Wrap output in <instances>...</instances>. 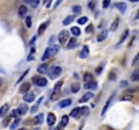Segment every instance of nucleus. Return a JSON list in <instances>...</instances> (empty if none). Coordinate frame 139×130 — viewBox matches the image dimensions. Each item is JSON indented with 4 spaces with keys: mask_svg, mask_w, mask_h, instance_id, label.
<instances>
[{
    "mask_svg": "<svg viewBox=\"0 0 139 130\" xmlns=\"http://www.w3.org/2000/svg\"><path fill=\"white\" fill-rule=\"evenodd\" d=\"M67 123H68V117H67V115H63V117H61L60 127H61V126H67Z\"/></svg>",
    "mask_w": 139,
    "mask_h": 130,
    "instance_id": "cd10ccee",
    "label": "nucleus"
},
{
    "mask_svg": "<svg viewBox=\"0 0 139 130\" xmlns=\"http://www.w3.org/2000/svg\"><path fill=\"white\" fill-rule=\"evenodd\" d=\"M112 99H113V95L111 96V98H109V100H108V102L107 103H105V106H104V108H102V115H105V113H107V110H108V107H109V104H111V102H112Z\"/></svg>",
    "mask_w": 139,
    "mask_h": 130,
    "instance_id": "b1692460",
    "label": "nucleus"
},
{
    "mask_svg": "<svg viewBox=\"0 0 139 130\" xmlns=\"http://www.w3.org/2000/svg\"><path fill=\"white\" fill-rule=\"evenodd\" d=\"M132 98H134V95H132V94H130V95L126 94V95H124L123 98H121V100H131Z\"/></svg>",
    "mask_w": 139,
    "mask_h": 130,
    "instance_id": "f704fd0d",
    "label": "nucleus"
},
{
    "mask_svg": "<svg viewBox=\"0 0 139 130\" xmlns=\"http://www.w3.org/2000/svg\"><path fill=\"white\" fill-rule=\"evenodd\" d=\"M48 26H49V21H46V22L42 23V25H41L40 27H38V34H42V33L45 31V28H46Z\"/></svg>",
    "mask_w": 139,
    "mask_h": 130,
    "instance_id": "aec40b11",
    "label": "nucleus"
},
{
    "mask_svg": "<svg viewBox=\"0 0 139 130\" xmlns=\"http://www.w3.org/2000/svg\"><path fill=\"white\" fill-rule=\"evenodd\" d=\"M79 88H80V87H79V84H74V85H72V88H71V91L76 94V92L79 91Z\"/></svg>",
    "mask_w": 139,
    "mask_h": 130,
    "instance_id": "4c0bfd02",
    "label": "nucleus"
},
{
    "mask_svg": "<svg viewBox=\"0 0 139 130\" xmlns=\"http://www.w3.org/2000/svg\"><path fill=\"white\" fill-rule=\"evenodd\" d=\"M87 22H89V18L87 16H80L78 19V25H86Z\"/></svg>",
    "mask_w": 139,
    "mask_h": 130,
    "instance_id": "393cba45",
    "label": "nucleus"
},
{
    "mask_svg": "<svg viewBox=\"0 0 139 130\" xmlns=\"http://www.w3.org/2000/svg\"><path fill=\"white\" fill-rule=\"evenodd\" d=\"M2 83H3V80H2V77H0V87H2Z\"/></svg>",
    "mask_w": 139,
    "mask_h": 130,
    "instance_id": "864d4df0",
    "label": "nucleus"
},
{
    "mask_svg": "<svg viewBox=\"0 0 139 130\" xmlns=\"http://www.w3.org/2000/svg\"><path fill=\"white\" fill-rule=\"evenodd\" d=\"M131 80L132 81H138L139 80V71H135L132 73V76H131Z\"/></svg>",
    "mask_w": 139,
    "mask_h": 130,
    "instance_id": "c756f323",
    "label": "nucleus"
},
{
    "mask_svg": "<svg viewBox=\"0 0 139 130\" xmlns=\"http://www.w3.org/2000/svg\"><path fill=\"white\" fill-rule=\"evenodd\" d=\"M72 12L75 14V15H79V14L82 12V7L80 6H74L72 7Z\"/></svg>",
    "mask_w": 139,
    "mask_h": 130,
    "instance_id": "a878e982",
    "label": "nucleus"
},
{
    "mask_svg": "<svg viewBox=\"0 0 139 130\" xmlns=\"http://www.w3.org/2000/svg\"><path fill=\"white\" fill-rule=\"evenodd\" d=\"M97 87H98V84L95 81H90V83H85L83 88L85 89H97Z\"/></svg>",
    "mask_w": 139,
    "mask_h": 130,
    "instance_id": "1a4fd4ad",
    "label": "nucleus"
},
{
    "mask_svg": "<svg viewBox=\"0 0 139 130\" xmlns=\"http://www.w3.org/2000/svg\"><path fill=\"white\" fill-rule=\"evenodd\" d=\"M109 79H111V80H115V79H116V76H115V71L111 72V76H109Z\"/></svg>",
    "mask_w": 139,
    "mask_h": 130,
    "instance_id": "c03bdc74",
    "label": "nucleus"
},
{
    "mask_svg": "<svg viewBox=\"0 0 139 130\" xmlns=\"http://www.w3.org/2000/svg\"><path fill=\"white\" fill-rule=\"evenodd\" d=\"M136 19H139V11H138V14H136Z\"/></svg>",
    "mask_w": 139,
    "mask_h": 130,
    "instance_id": "4d7b16f0",
    "label": "nucleus"
},
{
    "mask_svg": "<svg viewBox=\"0 0 139 130\" xmlns=\"http://www.w3.org/2000/svg\"><path fill=\"white\" fill-rule=\"evenodd\" d=\"M108 33H109L108 30H104V31H101V34H100V35L97 37V41H98V42H102V41L105 39V38L108 37Z\"/></svg>",
    "mask_w": 139,
    "mask_h": 130,
    "instance_id": "f3484780",
    "label": "nucleus"
},
{
    "mask_svg": "<svg viewBox=\"0 0 139 130\" xmlns=\"http://www.w3.org/2000/svg\"><path fill=\"white\" fill-rule=\"evenodd\" d=\"M119 19H115L113 21V23L111 25V27H109V31H115V30H117V26H119Z\"/></svg>",
    "mask_w": 139,
    "mask_h": 130,
    "instance_id": "5701e85b",
    "label": "nucleus"
},
{
    "mask_svg": "<svg viewBox=\"0 0 139 130\" xmlns=\"http://www.w3.org/2000/svg\"><path fill=\"white\" fill-rule=\"evenodd\" d=\"M27 72H29V71H26V72H25V73H23V75L21 76V77H19V80H18V81H21V80H23V79H25V76L27 75Z\"/></svg>",
    "mask_w": 139,
    "mask_h": 130,
    "instance_id": "49530a36",
    "label": "nucleus"
},
{
    "mask_svg": "<svg viewBox=\"0 0 139 130\" xmlns=\"http://www.w3.org/2000/svg\"><path fill=\"white\" fill-rule=\"evenodd\" d=\"M27 60H29V61H31V60H34V57H33V54H30V56H29V57H27Z\"/></svg>",
    "mask_w": 139,
    "mask_h": 130,
    "instance_id": "8fccbe9b",
    "label": "nucleus"
},
{
    "mask_svg": "<svg viewBox=\"0 0 139 130\" xmlns=\"http://www.w3.org/2000/svg\"><path fill=\"white\" fill-rule=\"evenodd\" d=\"M34 99H36V96H34L33 92H27V94H25V96H23V100H25L26 103L34 102Z\"/></svg>",
    "mask_w": 139,
    "mask_h": 130,
    "instance_id": "0eeeda50",
    "label": "nucleus"
},
{
    "mask_svg": "<svg viewBox=\"0 0 139 130\" xmlns=\"http://www.w3.org/2000/svg\"><path fill=\"white\" fill-rule=\"evenodd\" d=\"M31 81H33L34 84H37L38 87H45V85H46V83H48L46 79H44L42 76H34Z\"/></svg>",
    "mask_w": 139,
    "mask_h": 130,
    "instance_id": "7ed1b4c3",
    "label": "nucleus"
},
{
    "mask_svg": "<svg viewBox=\"0 0 139 130\" xmlns=\"http://www.w3.org/2000/svg\"><path fill=\"white\" fill-rule=\"evenodd\" d=\"M38 4H40V0H30V6L33 8H37Z\"/></svg>",
    "mask_w": 139,
    "mask_h": 130,
    "instance_id": "473e14b6",
    "label": "nucleus"
},
{
    "mask_svg": "<svg viewBox=\"0 0 139 130\" xmlns=\"http://www.w3.org/2000/svg\"><path fill=\"white\" fill-rule=\"evenodd\" d=\"M27 111H29V107H27V106H26L25 103H23V104H21V106L18 107V110H17V114H18V117H19V115H23V114H26Z\"/></svg>",
    "mask_w": 139,
    "mask_h": 130,
    "instance_id": "423d86ee",
    "label": "nucleus"
},
{
    "mask_svg": "<svg viewBox=\"0 0 139 130\" xmlns=\"http://www.w3.org/2000/svg\"><path fill=\"white\" fill-rule=\"evenodd\" d=\"M130 2H132V3H138L139 0H130Z\"/></svg>",
    "mask_w": 139,
    "mask_h": 130,
    "instance_id": "603ef678",
    "label": "nucleus"
},
{
    "mask_svg": "<svg viewBox=\"0 0 139 130\" xmlns=\"http://www.w3.org/2000/svg\"><path fill=\"white\" fill-rule=\"evenodd\" d=\"M46 122H48V125H49V126H53V125H55V122H56V117H55L53 113H49V114H48Z\"/></svg>",
    "mask_w": 139,
    "mask_h": 130,
    "instance_id": "9d476101",
    "label": "nucleus"
},
{
    "mask_svg": "<svg viewBox=\"0 0 139 130\" xmlns=\"http://www.w3.org/2000/svg\"><path fill=\"white\" fill-rule=\"evenodd\" d=\"M63 85V81H57L56 85H55V92H59L60 91V87Z\"/></svg>",
    "mask_w": 139,
    "mask_h": 130,
    "instance_id": "72a5a7b5",
    "label": "nucleus"
},
{
    "mask_svg": "<svg viewBox=\"0 0 139 130\" xmlns=\"http://www.w3.org/2000/svg\"><path fill=\"white\" fill-rule=\"evenodd\" d=\"M19 121H21V119H18V118H17L15 121L12 122V125H11V126H10V127H11V130H15V129L18 127V125H19Z\"/></svg>",
    "mask_w": 139,
    "mask_h": 130,
    "instance_id": "2f4dec72",
    "label": "nucleus"
},
{
    "mask_svg": "<svg viewBox=\"0 0 139 130\" xmlns=\"http://www.w3.org/2000/svg\"><path fill=\"white\" fill-rule=\"evenodd\" d=\"M23 2H25V3H30V0H23Z\"/></svg>",
    "mask_w": 139,
    "mask_h": 130,
    "instance_id": "5fc2aeb1",
    "label": "nucleus"
},
{
    "mask_svg": "<svg viewBox=\"0 0 139 130\" xmlns=\"http://www.w3.org/2000/svg\"><path fill=\"white\" fill-rule=\"evenodd\" d=\"M90 81H94L93 80V76L90 75V73H86L85 75V83H90Z\"/></svg>",
    "mask_w": 139,
    "mask_h": 130,
    "instance_id": "7c9ffc66",
    "label": "nucleus"
},
{
    "mask_svg": "<svg viewBox=\"0 0 139 130\" xmlns=\"http://www.w3.org/2000/svg\"><path fill=\"white\" fill-rule=\"evenodd\" d=\"M89 7H90V8L93 9V8H94V2H90V4H89Z\"/></svg>",
    "mask_w": 139,
    "mask_h": 130,
    "instance_id": "09e8293b",
    "label": "nucleus"
},
{
    "mask_svg": "<svg viewBox=\"0 0 139 130\" xmlns=\"http://www.w3.org/2000/svg\"><path fill=\"white\" fill-rule=\"evenodd\" d=\"M18 130H27V129H25V127H22V129H18Z\"/></svg>",
    "mask_w": 139,
    "mask_h": 130,
    "instance_id": "13d9d810",
    "label": "nucleus"
},
{
    "mask_svg": "<svg viewBox=\"0 0 139 130\" xmlns=\"http://www.w3.org/2000/svg\"><path fill=\"white\" fill-rule=\"evenodd\" d=\"M53 42H55V37H51L49 38V46H53Z\"/></svg>",
    "mask_w": 139,
    "mask_h": 130,
    "instance_id": "37998d69",
    "label": "nucleus"
},
{
    "mask_svg": "<svg viewBox=\"0 0 139 130\" xmlns=\"http://www.w3.org/2000/svg\"><path fill=\"white\" fill-rule=\"evenodd\" d=\"M37 108H38V104H36V106H33V107L30 108V111H31L33 114H34V113L37 111Z\"/></svg>",
    "mask_w": 139,
    "mask_h": 130,
    "instance_id": "79ce46f5",
    "label": "nucleus"
},
{
    "mask_svg": "<svg viewBox=\"0 0 139 130\" xmlns=\"http://www.w3.org/2000/svg\"><path fill=\"white\" fill-rule=\"evenodd\" d=\"M111 6V0H104L102 2V8H108Z\"/></svg>",
    "mask_w": 139,
    "mask_h": 130,
    "instance_id": "c9c22d12",
    "label": "nucleus"
},
{
    "mask_svg": "<svg viewBox=\"0 0 139 130\" xmlns=\"http://www.w3.org/2000/svg\"><path fill=\"white\" fill-rule=\"evenodd\" d=\"M89 115V107H82V117Z\"/></svg>",
    "mask_w": 139,
    "mask_h": 130,
    "instance_id": "e433bc0d",
    "label": "nucleus"
},
{
    "mask_svg": "<svg viewBox=\"0 0 139 130\" xmlns=\"http://www.w3.org/2000/svg\"><path fill=\"white\" fill-rule=\"evenodd\" d=\"M92 98H93V92H86V94L82 96V98L79 99V102H80V103H86V102H89Z\"/></svg>",
    "mask_w": 139,
    "mask_h": 130,
    "instance_id": "6e6552de",
    "label": "nucleus"
},
{
    "mask_svg": "<svg viewBox=\"0 0 139 130\" xmlns=\"http://www.w3.org/2000/svg\"><path fill=\"white\" fill-rule=\"evenodd\" d=\"M128 34H130V31H128V30H126V31L123 33V35H121V38H120V41H119V45L124 42V39H126V38L128 37Z\"/></svg>",
    "mask_w": 139,
    "mask_h": 130,
    "instance_id": "c85d7f7f",
    "label": "nucleus"
},
{
    "mask_svg": "<svg viewBox=\"0 0 139 130\" xmlns=\"http://www.w3.org/2000/svg\"><path fill=\"white\" fill-rule=\"evenodd\" d=\"M29 89H30V83H23V84L21 85V92L27 94Z\"/></svg>",
    "mask_w": 139,
    "mask_h": 130,
    "instance_id": "6ab92c4d",
    "label": "nucleus"
},
{
    "mask_svg": "<svg viewBox=\"0 0 139 130\" xmlns=\"http://www.w3.org/2000/svg\"><path fill=\"white\" fill-rule=\"evenodd\" d=\"M138 61H139V53L136 54V57H135V58L132 60V65H136V64H138Z\"/></svg>",
    "mask_w": 139,
    "mask_h": 130,
    "instance_id": "a19ab883",
    "label": "nucleus"
},
{
    "mask_svg": "<svg viewBox=\"0 0 139 130\" xmlns=\"http://www.w3.org/2000/svg\"><path fill=\"white\" fill-rule=\"evenodd\" d=\"M26 27H31V16H26Z\"/></svg>",
    "mask_w": 139,
    "mask_h": 130,
    "instance_id": "58836bf2",
    "label": "nucleus"
},
{
    "mask_svg": "<svg viewBox=\"0 0 139 130\" xmlns=\"http://www.w3.org/2000/svg\"><path fill=\"white\" fill-rule=\"evenodd\" d=\"M127 85H128V83H127L126 80H123V81H120V87H127Z\"/></svg>",
    "mask_w": 139,
    "mask_h": 130,
    "instance_id": "a18cd8bd",
    "label": "nucleus"
},
{
    "mask_svg": "<svg viewBox=\"0 0 139 130\" xmlns=\"http://www.w3.org/2000/svg\"><path fill=\"white\" fill-rule=\"evenodd\" d=\"M74 15H70V16H67V18H64V21H63V25L64 26H68V25H71V22L74 21Z\"/></svg>",
    "mask_w": 139,
    "mask_h": 130,
    "instance_id": "4be33fe9",
    "label": "nucleus"
},
{
    "mask_svg": "<svg viewBox=\"0 0 139 130\" xmlns=\"http://www.w3.org/2000/svg\"><path fill=\"white\" fill-rule=\"evenodd\" d=\"M71 117L72 118H75V119H78V118H80L82 117V107H75L72 111H71Z\"/></svg>",
    "mask_w": 139,
    "mask_h": 130,
    "instance_id": "39448f33",
    "label": "nucleus"
},
{
    "mask_svg": "<svg viewBox=\"0 0 139 130\" xmlns=\"http://www.w3.org/2000/svg\"><path fill=\"white\" fill-rule=\"evenodd\" d=\"M87 56H89V47L83 46L82 50H80V53H79V58H86Z\"/></svg>",
    "mask_w": 139,
    "mask_h": 130,
    "instance_id": "f8f14e48",
    "label": "nucleus"
},
{
    "mask_svg": "<svg viewBox=\"0 0 139 130\" xmlns=\"http://www.w3.org/2000/svg\"><path fill=\"white\" fill-rule=\"evenodd\" d=\"M92 31H93V25H89L87 27H86V31H85V33H87V34H90Z\"/></svg>",
    "mask_w": 139,
    "mask_h": 130,
    "instance_id": "ea45409f",
    "label": "nucleus"
},
{
    "mask_svg": "<svg viewBox=\"0 0 139 130\" xmlns=\"http://www.w3.org/2000/svg\"><path fill=\"white\" fill-rule=\"evenodd\" d=\"M61 2H63V0H56V3L53 4V7H57V6H59V4H60Z\"/></svg>",
    "mask_w": 139,
    "mask_h": 130,
    "instance_id": "de8ad7c7",
    "label": "nucleus"
},
{
    "mask_svg": "<svg viewBox=\"0 0 139 130\" xmlns=\"http://www.w3.org/2000/svg\"><path fill=\"white\" fill-rule=\"evenodd\" d=\"M60 75H61V68H60V66H53V68H51V71H49V77L52 80L57 79Z\"/></svg>",
    "mask_w": 139,
    "mask_h": 130,
    "instance_id": "f03ea898",
    "label": "nucleus"
},
{
    "mask_svg": "<svg viewBox=\"0 0 139 130\" xmlns=\"http://www.w3.org/2000/svg\"><path fill=\"white\" fill-rule=\"evenodd\" d=\"M116 8H117L121 14H124V12L127 11V4H126V3H117V4H116Z\"/></svg>",
    "mask_w": 139,
    "mask_h": 130,
    "instance_id": "4468645a",
    "label": "nucleus"
},
{
    "mask_svg": "<svg viewBox=\"0 0 139 130\" xmlns=\"http://www.w3.org/2000/svg\"><path fill=\"white\" fill-rule=\"evenodd\" d=\"M57 52H59V46L57 45H53V46H49L48 49L44 52V54H42V61H46V60H49L51 57H53L55 54H57Z\"/></svg>",
    "mask_w": 139,
    "mask_h": 130,
    "instance_id": "f257e3e1",
    "label": "nucleus"
},
{
    "mask_svg": "<svg viewBox=\"0 0 139 130\" xmlns=\"http://www.w3.org/2000/svg\"><path fill=\"white\" fill-rule=\"evenodd\" d=\"M46 71H48V65H46V64H41V65L37 68V72H38L40 75H44Z\"/></svg>",
    "mask_w": 139,
    "mask_h": 130,
    "instance_id": "2eb2a0df",
    "label": "nucleus"
},
{
    "mask_svg": "<svg viewBox=\"0 0 139 130\" xmlns=\"http://www.w3.org/2000/svg\"><path fill=\"white\" fill-rule=\"evenodd\" d=\"M42 2H44V3H45V4H46V3H48V2H49V0H42Z\"/></svg>",
    "mask_w": 139,
    "mask_h": 130,
    "instance_id": "6e6d98bb",
    "label": "nucleus"
},
{
    "mask_svg": "<svg viewBox=\"0 0 139 130\" xmlns=\"http://www.w3.org/2000/svg\"><path fill=\"white\" fill-rule=\"evenodd\" d=\"M68 35H70V31H67V30L60 31V33H59V37H57V38H59V42L64 45V43L68 41Z\"/></svg>",
    "mask_w": 139,
    "mask_h": 130,
    "instance_id": "20e7f679",
    "label": "nucleus"
},
{
    "mask_svg": "<svg viewBox=\"0 0 139 130\" xmlns=\"http://www.w3.org/2000/svg\"><path fill=\"white\" fill-rule=\"evenodd\" d=\"M42 121H44V114H38L37 117L34 118V123L36 125H41Z\"/></svg>",
    "mask_w": 139,
    "mask_h": 130,
    "instance_id": "412c9836",
    "label": "nucleus"
},
{
    "mask_svg": "<svg viewBox=\"0 0 139 130\" xmlns=\"http://www.w3.org/2000/svg\"><path fill=\"white\" fill-rule=\"evenodd\" d=\"M71 34H74L75 37H78V35L80 34V30H79V27H76V26H74L72 28H71Z\"/></svg>",
    "mask_w": 139,
    "mask_h": 130,
    "instance_id": "bb28decb",
    "label": "nucleus"
},
{
    "mask_svg": "<svg viewBox=\"0 0 139 130\" xmlns=\"http://www.w3.org/2000/svg\"><path fill=\"white\" fill-rule=\"evenodd\" d=\"M26 12H27V7H26V6H21V7H19L18 14H19V16H21V18L25 16V15H26Z\"/></svg>",
    "mask_w": 139,
    "mask_h": 130,
    "instance_id": "a211bd4d",
    "label": "nucleus"
},
{
    "mask_svg": "<svg viewBox=\"0 0 139 130\" xmlns=\"http://www.w3.org/2000/svg\"><path fill=\"white\" fill-rule=\"evenodd\" d=\"M71 103H72V100H71V99H64V100H61V102H59V107H60V108L68 107Z\"/></svg>",
    "mask_w": 139,
    "mask_h": 130,
    "instance_id": "ddd939ff",
    "label": "nucleus"
},
{
    "mask_svg": "<svg viewBox=\"0 0 139 130\" xmlns=\"http://www.w3.org/2000/svg\"><path fill=\"white\" fill-rule=\"evenodd\" d=\"M7 113H8V104H3L0 107V118H3Z\"/></svg>",
    "mask_w": 139,
    "mask_h": 130,
    "instance_id": "dca6fc26",
    "label": "nucleus"
},
{
    "mask_svg": "<svg viewBox=\"0 0 139 130\" xmlns=\"http://www.w3.org/2000/svg\"><path fill=\"white\" fill-rule=\"evenodd\" d=\"M76 46H78V41H76L75 38H71L68 41V45H67V49H75Z\"/></svg>",
    "mask_w": 139,
    "mask_h": 130,
    "instance_id": "9b49d317",
    "label": "nucleus"
},
{
    "mask_svg": "<svg viewBox=\"0 0 139 130\" xmlns=\"http://www.w3.org/2000/svg\"><path fill=\"white\" fill-rule=\"evenodd\" d=\"M102 66H104V65H101V66H100V68L97 69V73H101V71H102Z\"/></svg>",
    "mask_w": 139,
    "mask_h": 130,
    "instance_id": "3c124183",
    "label": "nucleus"
}]
</instances>
